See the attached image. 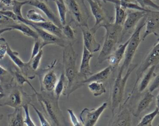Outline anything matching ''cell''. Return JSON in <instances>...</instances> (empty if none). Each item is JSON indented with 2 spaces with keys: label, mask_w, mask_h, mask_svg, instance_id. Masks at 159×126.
<instances>
[{
  "label": "cell",
  "mask_w": 159,
  "mask_h": 126,
  "mask_svg": "<svg viewBox=\"0 0 159 126\" xmlns=\"http://www.w3.org/2000/svg\"><path fill=\"white\" fill-rule=\"evenodd\" d=\"M5 95H6V94L4 92H2L0 90V99H2L5 96Z\"/></svg>",
  "instance_id": "cell-50"
},
{
  "label": "cell",
  "mask_w": 159,
  "mask_h": 126,
  "mask_svg": "<svg viewBox=\"0 0 159 126\" xmlns=\"http://www.w3.org/2000/svg\"><path fill=\"white\" fill-rule=\"evenodd\" d=\"M39 1H45V2H47L49 0H39ZM51 1H54V0H51Z\"/></svg>",
  "instance_id": "cell-52"
},
{
  "label": "cell",
  "mask_w": 159,
  "mask_h": 126,
  "mask_svg": "<svg viewBox=\"0 0 159 126\" xmlns=\"http://www.w3.org/2000/svg\"><path fill=\"white\" fill-rule=\"evenodd\" d=\"M137 65V64H130L124 77H122L124 69L122 67L120 68L118 72L117 75L114 82L111 92V110L113 115H114L115 110L120 105L122 101L127 81Z\"/></svg>",
  "instance_id": "cell-3"
},
{
  "label": "cell",
  "mask_w": 159,
  "mask_h": 126,
  "mask_svg": "<svg viewBox=\"0 0 159 126\" xmlns=\"http://www.w3.org/2000/svg\"><path fill=\"white\" fill-rule=\"evenodd\" d=\"M157 1H158V2H159V0H157Z\"/></svg>",
  "instance_id": "cell-56"
},
{
  "label": "cell",
  "mask_w": 159,
  "mask_h": 126,
  "mask_svg": "<svg viewBox=\"0 0 159 126\" xmlns=\"http://www.w3.org/2000/svg\"><path fill=\"white\" fill-rule=\"evenodd\" d=\"M115 8V19L114 24L119 26H123L127 16L125 9L121 7L120 5L114 4Z\"/></svg>",
  "instance_id": "cell-31"
},
{
  "label": "cell",
  "mask_w": 159,
  "mask_h": 126,
  "mask_svg": "<svg viewBox=\"0 0 159 126\" xmlns=\"http://www.w3.org/2000/svg\"><path fill=\"white\" fill-rule=\"evenodd\" d=\"M112 69V68L111 67V66L109 65L108 67H106L99 72L91 75L86 79H84L80 82V87L86 83H89L91 82H104L109 77Z\"/></svg>",
  "instance_id": "cell-21"
},
{
  "label": "cell",
  "mask_w": 159,
  "mask_h": 126,
  "mask_svg": "<svg viewBox=\"0 0 159 126\" xmlns=\"http://www.w3.org/2000/svg\"><path fill=\"white\" fill-rule=\"evenodd\" d=\"M154 95L150 91H147L141 100L139 101L135 113L134 114L135 116H138L142 112L146 109L153 101Z\"/></svg>",
  "instance_id": "cell-25"
},
{
  "label": "cell",
  "mask_w": 159,
  "mask_h": 126,
  "mask_svg": "<svg viewBox=\"0 0 159 126\" xmlns=\"http://www.w3.org/2000/svg\"><path fill=\"white\" fill-rule=\"evenodd\" d=\"M2 117H3V115H0V121L1 120V119H2Z\"/></svg>",
  "instance_id": "cell-53"
},
{
  "label": "cell",
  "mask_w": 159,
  "mask_h": 126,
  "mask_svg": "<svg viewBox=\"0 0 159 126\" xmlns=\"http://www.w3.org/2000/svg\"><path fill=\"white\" fill-rule=\"evenodd\" d=\"M29 104H25L22 106V109L24 110L25 113V119H24V122L25 125L27 126H35L36 124L33 122L32 120L30 114H29Z\"/></svg>",
  "instance_id": "cell-39"
},
{
  "label": "cell",
  "mask_w": 159,
  "mask_h": 126,
  "mask_svg": "<svg viewBox=\"0 0 159 126\" xmlns=\"http://www.w3.org/2000/svg\"><path fill=\"white\" fill-rule=\"evenodd\" d=\"M52 92H35V94L42 107L49 117L53 125H65V120L58 105V100Z\"/></svg>",
  "instance_id": "cell-2"
},
{
  "label": "cell",
  "mask_w": 159,
  "mask_h": 126,
  "mask_svg": "<svg viewBox=\"0 0 159 126\" xmlns=\"http://www.w3.org/2000/svg\"><path fill=\"white\" fill-rule=\"evenodd\" d=\"M67 112L69 114V116H70V120L71 122V124L73 125L74 126H81V125H83V124L81 123V121H80L76 115H75L74 111L72 110V109H67Z\"/></svg>",
  "instance_id": "cell-41"
},
{
  "label": "cell",
  "mask_w": 159,
  "mask_h": 126,
  "mask_svg": "<svg viewBox=\"0 0 159 126\" xmlns=\"http://www.w3.org/2000/svg\"><path fill=\"white\" fill-rule=\"evenodd\" d=\"M7 27H10L12 28V29L18 30L24 35L28 37H30L35 41L39 40V35L36 32V31L34 29H32L30 26L27 24H25L22 22H17L8 25Z\"/></svg>",
  "instance_id": "cell-22"
},
{
  "label": "cell",
  "mask_w": 159,
  "mask_h": 126,
  "mask_svg": "<svg viewBox=\"0 0 159 126\" xmlns=\"http://www.w3.org/2000/svg\"><path fill=\"white\" fill-rule=\"evenodd\" d=\"M159 42V36L158 37V38H157V42Z\"/></svg>",
  "instance_id": "cell-54"
},
{
  "label": "cell",
  "mask_w": 159,
  "mask_h": 126,
  "mask_svg": "<svg viewBox=\"0 0 159 126\" xmlns=\"http://www.w3.org/2000/svg\"><path fill=\"white\" fill-rule=\"evenodd\" d=\"M1 9V7H0V9Z\"/></svg>",
  "instance_id": "cell-57"
},
{
  "label": "cell",
  "mask_w": 159,
  "mask_h": 126,
  "mask_svg": "<svg viewBox=\"0 0 159 126\" xmlns=\"http://www.w3.org/2000/svg\"><path fill=\"white\" fill-rule=\"evenodd\" d=\"M145 31L142 36V41H143L151 34L159 36V11H151L146 13L145 15Z\"/></svg>",
  "instance_id": "cell-12"
},
{
  "label": "cell",
  "mask_w": 159,
  "mask_h": 126,
  "mask_svg": "<svg viewBox=\"0 0 159 126\" xmlns=\"http://www.w3.org/2000/svg\"><path fill=\"white\" fill-rule=\"evenodd\" d=\"M88 87L94 97H99L106 92V87L102 82H91Z\"/></svg>",
  "instance_id": "cell-28"
},
{
  "label": "cell",
  "mask_w": 159,
  "mask_h": 126,
  "mask_svg": "<svg viewBox=\"0 0 159 126\" xmlns=\"http://www.w3.org/2000/svg\"><path fill=\"white\" fill-rule=\"evenodd\" d=\"M8 43L3 37H0V60L4 59L7 53V47Z\"/></svg>",
  "instance_id": "cell-42"
},
{
  "label": "cell",
  "mask_w": 159,
  "mask_h": 126,
  "mask_svg": "<svg viewBox=\"0 0 159 126\" xmlns=\"http://www.w3.org/2000/svg\"><path fill=\"white\" fill-rule=\"evenodd\" d=\"M42 56H43V51H42V49H41L40 51L38 52V54L34 58L29 60L30 61L31 67L34 70L36 71L37 70L40 62L41 59L42 57Z\"/></svg>",
  "instance_id": "cell-38"
},
{
  "label": "cell",
  "mask_w": 159,
  "mask_h": 126,
  "mask_svg": "<svg viewBox=\"0 0 159 126\" xmlns=\"http://www.w3.org/2000/svg\"><path fill=\"white\" fill-rule=\"evenodd\" d=\"M96 1H101V2L102 1V0H96Z\"/></svg>",
  "instance_id": "cell-55"
},
{
  "label": "cell",
  "mask_w": 159,
  "mask_h": 126,
  "mask_svg": "<svg viewBox=\"0 0 159 126\" xmlns=\"http://www.w3.org/2000/svg\"><path fill=\"white\" fill-rule=\"evenodd\" d=\"M42 49L41 47V42L39 40H36V41L35 42L32 50V53H31V56H30V59H32V58H34L37 54L38 52L40 51V50Z\"/></svg>",
  "instance_id": "cell-44"
},
{
  "label": "cell",
  "mask_w": 159,
  "mask_h": 126,
  "mask_svg": "<svg viewBox=\"0 0 159 126\" xmlns=\"http://www.w3.org/2000/svg\"><path fill=\"white\" fill-rule=\"evenodd\" d=\"M29 2L28 1H19L17 0H13L12 4V11L15 13V14L17 16V17L19 19L24 17L22 14V7L24 5L27 4Z\"/></svg>",
  "instance_id": "cell-35"
},
{
  "label": "cell",
  "mask_w": 159,
  "mask_h": 126,
  "mask_svg": "<svg viewBox=\"0 0 159 126\" xmlns=\"http://www.w3.org/2000/svg\"><path fill=\"white\" fill-rule=\"evenodd\" d=\"M86 1L89 3L91 13L93 15L95 19L94 25L93 27L91 28V30L96 33L98 28L100 27L103 23L106 22V13L101 6V4L100 3L101 1H96V0H86Z\"/></svg>",
  "instance_id": "cell-13"
},
{
  "label": "cell",
  "mask_w": 159,
  "mask_h": 126,
  "mask_svg": "<svg viewBox=\"0 0 159 126\" xmlns=\"http://www.w3.org/2000/svg\"><path fill=\"white\" fill-rule=\"evenodd\" d=\"M0 13L7 16V17L10 18L11 19H12V21H14V22H20L19 21L18 17H17V16L15 14V13L12 11H10V10H1L0 9Z\"/></svg>",
  "instance_id": "cell-43"
},
{
  "label": "cell",
  "mask_w": 159,
  "mask_h": 126,
  "mask_svg": "<svg viewBox=\"0 0 159 126\" xmlns=\"http://www.w3.org/2000/svg\"><path fill=\"white\" fill-rule=\"evenodd\" d=\"M106 102H103L98 108L89 109L84 108L80 114V119L84 126H93L97 123L101 114L107 107Z\"/></svg>",
  "instance_id": "cell-8"
},
{
  "label": "cell",
  "mask_w": 159,
  "mask_h": 126,
  "mask_svg": "<svg viewBox=\"0 0 159 126\" xmlns=\"http://www.w3.org/2000/svg\"><path fill=\"white\" fill-rule=\"evenodd\" d=\"M22 116V107L14 109L13 113L8 114V125L10 126H23L25 125Z\"/></svg>",
  "instance_id": "cell-24"
},
{
  "label": "cell",
  "mask_w": 159,
  "mask_h": 126,
  "mask_svg": "<svg viewBox=\"0 0 159 126\" xmlns=\"http://www.w3.org/2000/svg\"><path fill=\"white\" fill-rule=\"evenodd\" d=\"M32 24L34 25L40 27L43 29V30L54 34L59 37L63 38V35L62 33V30L61 28L57 26L55 24L52 22V21H44V22H30Z\"/></svg>",
  "instance_id": "cell-23"
},
{
  "label": "cell",
  "mask_w": 159,
  "mask_h": 126,
  "mask_svg": "<svg viewBox=\"0 0 159 126\" xmlns=\"http://www.w3.org/2000/svg\"><path fill=\"white\" fill-rule=\"evenodd\" d=\"M11 30H12V28H11L10 27H4V28L0 29V35L2 34V33L5 32H7V31H11Z\"/></svg>",
  "instance_id": "cell-48"
},
{
  "label": "cell",
  "mask_w": 159,
  "mask_h": 126,
  "mask_svg": "<svg viewBox=\"0 0 159 126\" xmlns=\"http://www.w3.org/2000/svg\"><path fill=\"white\" fill-rule=\"evenodd\" d=\"M159 113V109L157 107L152 112L145 115L140 122L137 124L138 126H152V122L154 119L157 117V115Z\"/></svg>",
  "instance_id": "cell-32"
},
{
  "label": "cell",
  "mask_w": 159,
  "mask_h": 126,
  "mask_svg": "<svg viewBox=\"0 0 159 126\" xmlns=\"http://www.w3.org/2000/svg\"><path fill=\"white\" fill-rule=\"evenodd\" d=\"M136 2L138 3L143 8L147 7H152L157 11H159V5L153 2L152 0H135Z\"/></svg>",
  "instance_id": "cell-37"
},
{
  "label": "cell",
  "mask_w": 159,
  "mask_h": 126,
  "mask_svg": "<svg viewBox=\"0 0 159 126\" xmlns=\"http://www.w3.org/2000/svg\"><path fill=\"white\" fill-rule=\"evenodd\" d=\"M145 16L142 19V21L139 22V24L135 27L132 36L129 39V42L127 44L124 55V61L121 66L124 70H127L131 64V62L134 58L136 51L137 50V48L142 41V39L140 38V32L142 29L145 27Z\"/></svg>",
  "instance_id": "cell-5"
},
{
  "label": "cell",
  "mask_w": 159,
  "mask_h": 126,
  "mask_svg": "<svg viewBox=\"0 0 159 126\" xmlns=\"http://www.w3.org/2000/svg\"><path fill=\"white\" fill-rule=\"evenodd\" d=\"M62 33L64 37L69 40H74L75 37V31L70 24H65L61 27Z\"/></svg>",
  "instance_id": "cell-36"
},
{
  "label": "cell",
  "mask_w": 159,
  "mask_h": 126,
  "mask_svg": "<svg viewBox=\"0 0 159 126\" xmlns=\"http://www.w3.org/2000/svg\"><path fill=\"white\" fill-rule=\"evenodd\" d=\"M155 68L156 65H152L148 69V71L143 75L139 85V92H142L146 89V88L150 84L151 80L152 79L153 77L155 75L154 71L155 70Z\"/></svg>",
  "instance_id": "cell-27"
},
{
  "label": "cell",
  "mask_w": 159,
  "mask_h": 126,
  "mask_svg": "<svg viewBox=\"0 0 159 126\" xmlns=\"http://www.w3.org/2000/svg\"><path fill=\"white\" fill-rule=\"evenodd\" d=\"M26 16L27 20L33 22H40L47 21L39 12L34 9L29 10L27 12Z\"/></svg>",
  "instance_id": "cell-34"
},
{
  "label": "cell",
  "mask_w": 159,
  "mask_h": 126,
  "mask_svg": "<svg viewBox=\"0 0 159 126\" xmlns=\"http://www.w3.org/2000/svg\"><path fill=\"white\" fill-rule=\"evenodd\" d=\"M55 61L50 67L43 70V71H38L36 72V75L39 76V80L40 82L41 91L53 92L55 85L58 81V77L55 72L52 70V67L55 64Z\"/></svg>",
  "instance_id": "cell-9"
},
{
  "label": "cell",
  "mask_w": 159,
  "mask_h": 126,
  "mask_svg": "<svg viewBox=\"0 0 159 126\" xmlns=\"http://www.w3.org/2000/svg\"><path fill=\"white\" fill-rule=\"evenodd\" d=\"M12 61L16 65V66L19 69L20 71L27 77L33 79L36 75V72L34 70L30 65V61L27 62H23L19 57V53L16 51H13L9 44L7 47V53H6Z\"/></svg>",
  "instance_id": "cell-11"
},
{
  "label": "cell",
  "mask_w": 159,
  "mask_h": 126,
  "mask_svg": "<svg viewBox=\"0 0 159 126\" xmlns=\"http://www.w3.org/2000/svg\"><path fill=\"white\" fill-rule=\"evenodd\" d=\"M82 31L83 46L91 53L96 52L101 49V44L96 41L95 32L87 26L80 27Z\"/></svg>",
  "instance_id": "cell-14"
},
{
  "label": "cell",
  "mask_w": 159,
  "mask_h": 126,
  "mask_svg": "<svg viewBox=\"0 0 159 126\" xmlns=\"http://www.w3.org/2000/svg\"><path fill=\"white\" fill-rule=\"evenodd\" d=\"M57 5V7L58 9V14H59V19L62 24L64 26L66 24V12H67V7L65 2H61L57 1H54Z\"/></svg>",
  "instance_id": "cell-33"
},
{
  "label": "cell",
  "mask_w": 159,
  "mask_h": 126,
  "mask_svg": "<svg viewBox=\"0 0 159 126\" xmlns=\"http://www.w3.org/2000/svg\"><path fill=\"white\" fill-rule=\"evenodd\" d=\"M13 23H14V21L0 13V24H11Z\"/></svg>",
  "instance_id": "cell-46"
},
{
  "label": "cell",
  "mask_w": 159,
  "mask_h": 126,
  "mask_svg": "<svg viewBox=\"0 0 159 126\" xmlns=\"http://www.w3.org/2000/svg\"><path fill=\"white\" fill-rule=\"evenodd\" d=\"M118 42V39L105 35L104 41L98 57V64H101L107 60L109 56L111 54L116 48V46Z\"/></svg>",
  "instance_id": "cell-17"
},
{
  "label": "cell",
  "mask_w": 159,
  "mask_h": 126,
  "mask_svg": "<svg viewBox=\"0 0 159 126\" xmlns=\"http://www.w3.org/2000/svg\"><path fill=\"white\" fill-rule=\"evenodd\" d=\"M19 21L24 22L25 24H27L29 25L30 27H32V28L36 31V32L38 34L39 38L41 39V47L43 48L44 46L48 45V44H55L59 46L60 47H65V42L63 38L59 37L54 34H52L43 29L33 24H32L29 20L24 17H22L19 19Z\"/></svg>",
  "instance_id": "cell-7"
},
{
  "label": "cell",
  "mask_w": 159,
  "mask_h": 126,
  "mask_svg": "<svg viewBox=\"0 0 159 126\" xmlns=\"http://www.w3.org/2000/svg\"><path fill=\"white\" fill-rule=\"evenodd\" d=\"M156 104H157V107L159 109V93L158 94L156 98Z\"/></svg>",
  "instance_id": "cell-49"
},
{
  "label": "cell",
  "mask_w": 159,
  "mask_h": 126,
  "mask_svg": "<svg viewBox=\"0 0 159 126\" xmlns=\"http://www.w3.org/2000/svg\"><path fill=\"white\" fill-rule=\"evenodd\" d=\"M54 1H59V2H65L64 0H54Z\"/></svg>",
  "instance_id": "cell-51"
},
{
  "label": "cell",
  "mask_w": 159,
  "mask_h": 126,
  "mask_svg": "<svg viewBox=\"0 0 159 126\" xmlns=\"http://www.w3.org/2000/svg\"><path fill=\"white\" fill-rule=\"evenodd\" d=\"M29 105L32 106V107L34 109V110H35V113L37 114V116H38V117L39 119V120L40 122L41 125H42V126H49V125H51V124H50V122L47 120V119L45 118V115L34 104H32V103H30Z\"/></svg>",
  "instance_id": "cell-40"
},
{
  "label": "cell",
  "mask_w": 159,
  "mask_h": 126,
  "mask_svg": "<svg viewBox=\"0 0 159 126\" xmlns=\"http://www.w3.org/2000/svg\"><path fill=\"white\" fill-rule=\"evenodd\" d=\"M128 42L129 39L124 43L119 45L118 47L116 48L115 50L112 52V54H110L107 57V61L109 64V65H111L112 68H115L117 67L122 58L124 57Z\"/></svg>",
  "instance_id": "cell-19"
},
{
  "label": "cell",
  "mask_w": 159,
  "mask_h": 126,
  "mask_svg": "<svg viewBox=\"0 0 159 126\" xmlns=\"http://www.w3.org/2000/svg\"><path fill=\"white\" fill-rule=\"evenodd\" d=\"M93 54L89 51L84 46L83 48V54L78 74L80 77H83V80L92 75V72L90 67V61L93 57Z\"/></svg>",
  "instance_id": "cell-18"
},
{
  "label": "cell",
  "mask_w": 159,
  "mask_h": 126,
  "mask_svg": "<svg viewBox=\"0 0 159 126\" xmlns=\"http://www.w3.org/2000/svg\"><path fill=\"white\" fill-rule=\"evenodd\" d=\"M131 115L130 112L127 109H123L117 116L114 123L112 125L118 126H130L131 125Z\"/></svg>",
  "instance_id": "cell-26"
},
{
  "label": "cell",
  "mask_w": 159,
  "mask_h": 126,
  "mask_svg": "<svg viewBox=\"0 0 159 126\" xmlns=\"http://www.w3.org/2000/svg\"><path fill=\"white\" fill-rule=\"evenodd\" d=\"M158 62H159V42H156L155 46L153 47L152 50L148 52V54L145 57V58L143 61L141 65L138 68L136 72L137 77L135 82V85L139 82V80H140L141 77L143 75V74L145 72L147 69H148L152 65H156L157 63Z\"/></svg>",
  "instance_id": "cell-10"
},
{
  "label": "cell",
  "mask_w": 159,
  "mask_h": 126,
  "mask_svg": "<svg viewBox=\"0 0 159 126\" xmlns=\"http://www.w3.org/2000/svg\"><path fill=\"white\" fill-rule=\"evenodd\" d=\"M158 87H159V73L156 75V77L154 78L153 80L150 85L148 91H150V92H152Z\"/></svg>",
  "instance_id": "cell-45"
},
{
  "label": "cell",
  "mask_w": 159,
  "mask_h": 126,
  "mask_svg": "<svg viewBox=\"0 0 159 126\" xmlns=\"http://www.w3.org/2000/svg\"><path fill=\"white\" fill-rule=\"evenodd\" d=\"M73 21L80 27L88 26L89 15L84 2L80 3L78 0H64Z\"/></svg>",
  "instance_id": "cell-6"
},
{
  "label": "cell",
  "mask_w": 159,
  "mask_h": 126,
  "mask_svg": "<svg viewBox=\"0 0 159 126\" xmlns=\"http://www.w3.org/2000/svg\"><path fill=\"white\" fill-rule=\"evenodd\" d=\"M11 72L12 73L14 78V81L16 82V84L19 85V86H23L24 83L28 84L31 89L34 91L36 92L37 90L34 88L33 85L31 84V83L29 81V80L27 79V77L20 71V70H17L16 69H13L11 70Z\"/></svg>",
  "instance_id": "cell-30"
},
{
  "label": "cell",
  "mask_w": 159,
  "mask_h": 126,
  "mask_svg": "<svg viewBox=\"0 0 159 126\" xmlns=\"http://www.w3.org/2000/svg\"><path fill=\"white\" fill-rule=\"evenodd\" d=\"M77 57L78 54L71 43L70 42L65 46L63 51V71L66 79V87L63 94L67 97L80 87V76L76 66Z\"/></svg>",
  "instance_id": "cell-1"
},
{
  "label": "cell",
  "mask_w": 159,
  "mask_h": 126,
  "mask_svg": "<svg viewBox=\"0 0 159 126\" xmlns=\"http://www.w3.org/2000/svg\"><path fill=\"white\" fill-rule=\"evenodd\" d=\"M66 82V79L65 75L63 71H62L60 78L58 79V81L55 85V87L53 90V94L56 98L58 100L60 96L65 91L66 87H65V82Z\"/></svg>",
  "instance_id": "cell-29"
},
{
  "label": "cell",
  "mask_w": 159,
  "mask_h": 126,
  "mask_svg": "<svg viewBox=\"0 0 159 126\" xmlns=\"http://www.w3.org/2000/svg\"><path fill=\"white\" fill-rule=\"evenodd\" d=\"M13 0H0V7L3 9L4 7L11 6Z\"/></svg>",
  "instance_id": "cell-47"
},
{
  "label": "cell",
  "mask_w": 159,
  "mask_h": 126,
  "mask_svg": "<svg viewBox=\"0 0 159 126\" xmlns=\"http://www.w3.org/2000/svg\"><path fill=\"white\" fill-rule=\"evenodd\" d=\"M27 4H29L30 6H32L41 11H42L45 16L48 17V19H50V21L55 24L57 26H58L60 27H62L63 26L60 21L59 17H58L53 12V11L50 9V7L48 6L47 4V2L42 1H39V0H29V2Z\"/></svg>",
  "instance_id": "cell-16"
},
{
  "label": "cell",
  "mask_w": 159,
  "mask_h": 126,
  "mask_svg": "<svg viewBox=\"0 0 159 126\" xmlns=\"http://www.w3.org/2000/svg\"><path fill=\"white\" fill-rule=\"evenodd\" d=\"M9 90V92L7 96L6 97L4 96L0 99V106L7 105L16 109L22 107L24 104L30 103V96L24 91L22 86L15 84Z\"/></svg>",
  "instance_id": "cell-4"
},
{
  "label": "cell",
  "mask_w": 159,
  "mask_h": 126,
  "mask_svg": "<svg viewBox=\"0 0 159 126\" xmlns=\"http://www.w3.org/2000/svg\"><path fill=\"white\" fill-rule=\"evenodd\" d=\"M147 12L138 10L132 11V9H129L127 11L126 18L122 26V32L120 41H121L122 37L124 35L125 32L135 27L137 24L145 16Z\"/></svg>",
  "instance_id": "cell-15"
},
{
  "label": "cell",
  "mask_w": 159,
  "mask_h": 126,
  "mask_svg": "<svg viewBox=\"0 0 159 126\" xmlns=\"http://www.w3.org/2000/svg\"><path fill=\"white\" fill-rule=\"evenodd\" d=\"M0 90H8L14 84V78L12 73L0 65Z\"/></svg>",
  "instance_id": "cell-20"
}]
</instances>
